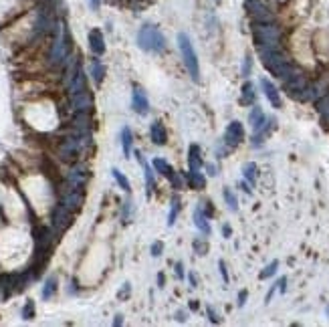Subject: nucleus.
Segmentation results:
<instances>
[{
	"mask_svg": "<svg viewBox=\"0 0 329 327\" xmlns=\"http://www.w3.org/2000/svg\"><path fill=\"white\" fill-rule=\"evenodd\" d=\"M255 40L259 51L281 49V31L275 25H257L255 27Z\"/></svg>",
	"mask_w": 329,
	"mask_h": 327,
	"instance_id": "nucleus-5",
	"label": "nucleus"
},
{
	"mask_svg": "<svg viewBox=\"0 0 329 327\" xmlns=\"http://www.w3.org/2000/svg\"><path fill=\"white\" fill-rule=\"evenodd\" d=\"M23 317H25V319H33L34 317V303L31 301V299H29V301H27V305L23 307Z\"/></svg>",
	"mask_w": 329,
	"mask_h": 327,
	"instance_id": "nucleus-31",
	"label": "nucleus"
},
{
	"mask_svg": "<svg viewBox=\"0 0 329 327\" xmlns=\"http://www.w3.org/2000/svg\"><path fill=\"white\" fill-rule=\"evenodd\" d=\"M238 186H240V188H242V190H244L246 194H253V186H251V184H249V182H246L244 178L240 180V184H238Z\"/></svg>",
	"mask_w": 329,
	"mask_h": 327,
	"instance_id": "nucleus-40",
	"label": "nucleus"
},
{
	"mask_svg": "<svg viewBox=\"0 0 329 327\" xmlns=\"http://www.w3.org/2000/svg\"><path fill=\"white\" fill-rule=\"evenodd\" d=\"M261 59H263L264 69L275 75L277 79H285L289 75V71L293 69V61L283 53V49H269V51H259Z\"/></svg>",
	"mask_w": 329,
	"mask_h": 327,
	"instance_id": "nucleus-1",
	"label": "nucleus"
},
{
	"mask_svg": "<svg viewBox=\"0 0 329 327\" xmlns=\"http://www.w3.org/2000/svg\"><path fill=\"white\" fill-rule=\"evenodd\" d=\"M186 184H188V188L190 190H204L206 188V176L200 172V170H188L186 172Z\"/></svg>",
	"mask_w": 329,
	"mask_h": 327,
	"instance_id": "nucleus-12",
	"label": "nucleus"
},
{
	"mask_svg": "<svg viewBox=\"0 0 329 327\" xmlns=\"http://www.w3.org/2000/svg\"><path fill=\"white\" fill-rule=\"evenodd\" d=\"M192 249H194V253H196L198 257H204V255H208V240H206V236H196L194 240H192Z\"/></svg>",
	"mask_w": 329,
	"mask_h": 327,
	"instance_id": "nucleus-22",
	"label": "nucleus"
},
{
	"mask_svg": "<svg viewBox=\"0 0 329 327\" xmlns=\"http://www.w3.org/2000/svg\"><path fill=\"white\" fill-rule=\"evenodd\" d=\"M89 49L101 57L103 53H105V40H103V34L99 33V31H91L89 33Z\"/></svg>",
	"mask_w": 329,
	"mask_h": 327,
	"instance_id": "nucleus-17",
	"label": "nucleus"
},
{
	"mask_svg": "<svg viewBox=\"0 0 329 327\" xmlns=\"http://www.w3.org/2000/svg\"><path fill=\"white\" fill-rule=\"evenodd\" d=\"M242 178L255 188V184H257V180H259V166L255 162H246L242 166Z\"/></svg>",
	"mask_w": 329,
	"mask_h": 327,
	"instance_id": "nucleus-18",
	"label": "nucleus"
},
{
	"mask_svg": "<svg viewBox=\"0 0 329 327\" xmlns=\"http://www.w3.org/2000/svg\"><path fill=\"white\" fill-rule=\"evenodd\" d=\"M251 71H253V57L246 55L242 61V77H251Z\"/></svg>",
	"mask_w": 329,
	"mask_h": 327,
	"instance_id": "nucleus-30",
	"label": "nucleus"
},
{
	"mask_svg": "<svg viewBox=\"0 0 329 327\" xmlns=\"http://www.w3.org/2000/svg\"><path fill=\"white\" fill-rule=\"evenodd\" d=\"M176 321H180V323H184L186 321V311H176Z\"/></svg>",
	"mask_w": 329,
	"mask_h": 327,
	"instance_id": "nucleus-42",
	"label": "nucleus"
},
{
	"mask_svg": "<svg viewBox=\"0 0 329 327\" xmlns=\"http://www.w3.org/2000/svg\"><path fill=\"white\" fill-rule=\"evenodd\" d=\"M261 89H263L264 97L269 99V103H271L275 109H281L283 101H281V93H279V89L275 87V83L269 81L266 77H263V79H261Z\"/></svg>",
	"mask_w": 329,
	"mask_h": 327,
	"instance_id": "nucleus-9",
	"label": "nucleus"
},
{
	"mask_svg": "<svg viewBox=\"0 0 329 327\" xmlns=\"http://www.w3.org/2000/svg\"><path fill=\"white\" fill-rule=\"evenodd\" d=\"M277 285H279V293H285L287 291V277H281L277 281Z\"/></svg>",
	"mask_w": 329,
	"mask_h": 327,
	"instance_id": "nucleus-41",
	"label": "nucleus"
},
{
	"mask_svg": "<svg viewBox=\"0 0 329 327\" xmlns=\"http://www.w3.org/2000/svg\"><path fill=\"white\" fill-rule=\"evenodd\" d=\"M124 323V315H115V319H113V325H121Z\"/></svg>",
	"mask_w": 329,
	"mask_h": 327,
	"instance_id": "nucleus-46",
	"label": "nucleus"
},
{
	"mask_svg": "<svg viewBox=\"0 0 329 327\" xmlns=\"http://www.w3.org/2000/svg\"><path fill=\"white\" fill-rule=\"evenodd\" d=\"M204 168V158H202V150L198 144H190L188 148V170H202Z\"/></svg>",
	"mask_w": 329,
	"mask_h": 327,
	"instance_id": "nucleus-14",
	"label": "nucleus"
},
{
	"mask_svg": "<svg viewBox=\"0 0 329 327\" xmlns=\"http://www.w3.org/2000/svg\"><path fill=\"white\" fill-rule=\"evenodd\" d=\"M178 47H180V55H182V61H184V67L190 75V79L198 83L200 81V63H198V55L194 51V45L190 40V36L186 33L178 34Z\"/></svg>",
	"mask_w": 329,
	"mask_h": 327,
	"instance_id": "nucleus-3",
	"label": "nucleus"
},
{
	"mask_svg": "<svg viewBox=\"0 0 329 327\" xmlns=\"http://www.w3.org/2000/svg\"><path fill=\"white\" fill-rule=\"evenodd\" d=\"M188 281H190V287H198V281L194 273H188Z\"/></svg>",
	"mask_w": 329,
	"mask_h": 327,
	"instance_id": "nucleus-44",
	"label": "nucleus"
},
{
	"mask_svg": "<svg viewBox=\"0 0 329 327\" xmlns=\"http://www.w3.org/2000/svg\"><path fill=\"white\" fill-rule=\"evenodd\" d=\"M277 269H279V261L275 259V261H271L269 264H266V267H264L263 271H261V275H259V277H261L263 281H264V279H271V277H275Z\"/></svg>",
	"mask_w": 329,
	"mask_h": 327,
	"instance_id": "nucleus-26",
	"label": "nucleus"
},
{
	"mask_svg": "<svg viewBox=\"0 0 329 327\" xmlns=\"http://www.w3.org/2000/svg\"><path fill=\"white\" fill-rule=\"evenodd\" d=\"M180 196L174 194L172 196V202H170V212H168V227H174L176 220H178V214H180Z\"/></svg>",
	"mask_w": 329,
	"mask_h": 327,
	"instance_id": "nucleus-19",
	"label": "nucleus"
},
{
	"mask_svg": "<svg viewBox=\"0 0 329 327\" xmlns=\"http://www.w3.org/2000/svg\"><path fill=\"white\" fill-rule=\"evenodd\" d=\"M327 315H329V307H327Z\"/></svg>",
	"mask_w": 329,
	"mask_h": 327,
	"instance_id": "nucleus-49",
	"label": "nucleus"
},
{
	"mask_svg": "<svg viewBox=\"0 0 329 327\" xmlns=\"http://www.w3.org/2000/svg\"><path fill=\"white\" fill-rule=\"evenodd\" d=\"M222 198H224V202H227V206H229L231 212H236V210H238V198H236V194L232 192L231 188H224V190H222Z\"/></svg>",
	"mask_w": 329,
	"mask_h": 327,
	"instance_id": "nucleus-23",
	"label": "nucleus"
},
{
	"mask_svg": "<svg viewBox=\"0 0 329 327\" xmlns=\"http://www.w3.org/2000/svg\"><path fill=\"white\" fill-rule=\"evenodd\" d=\"M266 124V115H264L263 107L261 105H253L251 113H249V126L253 131H259Z\"/></svg>",
	"mask_w": 329,
	"mask_h": 327,
	"instance_id": "nucleus-13",
	"label": "nucleus"
},
{
	"mask_svg": "<svg viewBox=\"0 0 329 327\" xmlns=\"http://www.w3.org/2000/svg\"><path fill=\"white\" fill-rule=\"evenodd\" d=\"M255 101H257V87H255V83H253V81H244V85H242V89H240L238 103L244 105V107H253Z\"/></svg>",
	"mask_w": 329,
	"mask_h": 327,
	"instance_id": "nucleus-11",
	"label": "nucleus"
},
{
	"mask_svg": "<svg viewBox=\"0 0 329 327\" xmlns=\"http://www.w3.org/2000/svg\"><path fill=\"white\" fill-rule=\"evenodd\" d=\"M91 6H93V8H99V0H91Z\"/></svg>",
	"mask_w": 329,
	"mask_h": 327,
	"instance_id": "nucleus-48",
	"label": "nucleus"
},
{
	"mask_svg": "<svg viewBox=\"0 0 329 327\" xmlns=\"http://www.w3.org/2000/svg\"><path fill=\"white\" fill-rule=\"evenodd\" d=\"M132 107L137 115H148L150 113V99L146 95V91L141 87H133L132 93Z\"/></svg>",
	"mask_w": 329,
	"mask_h": 327,
	"instance_id": "nucleus-8",
	"label": "nucleus"
},
{
	"mask_svg": "<svg viewBox=\"0 0 329 327\" xmlns=\"http://www.w3.org/2000/svg\"><path fill=\"white\" fill-rule=\"evenodd\" d=\"M150 253H152V257H162V253H164V242H162V240H156V242L152 244Z\"/></svg>",
	"mask_w": 329,
	"mask_h": 327,
	"instance_id": "nucleus-33",
	"label": "nucleus"
},
{
	"mask_svg": "<svg viewBox=\"0 0 329 327\" xmlns=\"http://www.w3.org/2000/svg\"><path fill=\"white\" fill-rule=\"evenodd\" d=\"M198 208H200L208 218H212V216H214V206H212V202H210L208 198H206V200H202V202L198 204Z\"/></svg>",
	"mask_w": 329,
	"mask_h": 327,
	"instance_id": "nucleus-28",
	"label": "nucleus"
},
{
	"mask_svg": "<svg viewBox=\"0 0 329 327\" xmlns=\"http://www.w3.org/2000/svg\"><path fill=\"white\" fill-rule=\"evenodd\" d=\"M55 293H57V279H55V277H49V279L45 281V285H43L40 297H43V301H49Z\"/></svg>",
	"mask_w": 329,
	"mask_h": 327,
	"instance_id": "nucleus-21",
	"label": "nucleus"
},
{
	"mask_svg": "<svg viewBox=\"0 0 329 327\" xmlns=\"http://www.w3.org/2000/svg\"><path fill=\"white\" fill-rule=\"evenodd\" d=\"M198 307H200V305H198V301H190V309H192V311H196Z\"/></svg>",
	"mask_w": 329,
	"mask_h": 327,
	"instance_id": "nucleus-47",
	"label": "nucleus"
},
{
	"mask_svg": "<svg viewBox=\"0 0 329 327\" xmlns=\"http://www.w3.org/2000/svg\"><path fill=\"white\" fill-rule=\"evenodd\" d=\"M281 83H283V89H285V93L289 97H293L295 101H301V95L305 93V89L309 87L311 81H309L307 73L295 65L289 71V75L285 79H281Z\"/></svg>",
	"mask_w": 329,
	"mask_h": 327,
	"instance_id": "nucleus-4",
	"label": "nucleus"
},
{
	"mask_svg": "<svg viewBox=\"0 0 329 327\" xmlns=\"http://www.w3.org/2000/svg\"><path fill=\"white\" fill-rule=\"evenodd\" d=\"M137 47L148 51V53H164L166 36L154 25H143L137 33Z\"/></svg>",
	"mask_w": 329,
	"mask_h": 327,
	"instance_id": "nucleus-2",
	"label": "nucleus"
},
{
	"mask_svg": "<svg viewBox=\"0 0 329 327\" xmlns=\"http://www.w3.org/2000/svg\"><path fill=\"white\" fill-rule=\"evenodd\" d=\"M222 141L229 146V148H238L242 141H244V128H242V124L238 121V119H234L231 121L229 126H227V130L222 133Z\"/></svg>",
	"mask_w": 329,
	"mask_h": 327,
	"instance_id": "nucleus-6",
	"label": "nucleus"
},
{
	"mask_svg": "<svg viewBox=\"0 0 329 327\" xmlns=\"http://www.w3.org/2000/svg\"><path fill=\"white\" fill-rule=\"evenodd\" d=\"M214 2H220V0H214Z\"/></svg>",
	"mask_w": 329,
	"mask_h": 327,
	"instance_id": "nucleus-50",
	"label": "nucleus"
},
{
	"mask_svg": "<svg viewBox=\"0 0 329 327\" xmlns=\"http://www.w3.org/2000/svg\"><path fill=\"white\" fill-rule=\"evenodd\" d=\"M111 174H113L115 182L119 184V188H121L124 192H132V184H130V180H128V178H126V176H124V174H121L117 168H113V170H111Z\"/></svg>",
	"mask_w": 329,
	"mask_h": 327,
	"instance_id": "nucleus-24",
	"label": "nucleus"
},
{
	"mask_svg": "<svg viewBox=\"0 0 329 327\" xmlns=\"http://www.w3.org/2000/svg\"><path fill=\"white\" fill-rule=\"evenodd\" d=\"M150 137H152V144L154 146H166L168 144V130L164 128V124L160 119H154L152 126H150Z\"/></svg>",
	"mask_w": 329,
	"mask_h": 327,
	"instance_id": "nucleus-10",
	"label": "nucleus"
},
{
	"mask_svg": "<svg viewBox=\"0 0 329 327\" xmlns=\"http://www.w3.org/2000/svg\"><path fill=\"white\" fill-rule=\"evenodd\" d=\"M130 293H132V285H130V283H124V287L119 289L117 297H119V299H128V297H130Z\"/></svg>",
	"mask_w": 329,
	"mask_h": 327,
	"instance_id": "nucleus-37",
	"label": "nucleus"
},
{
	"mask_svg": "<svg viewBox=\"0 0 329 327\" xmlns=\"http://www.w3.org/2000/svg\"><path fill=\"white\" fill-rule=\"evenodd\" d=\"M279 291V285L275 283V285H271V289H269V293H266V297H264V303H271V299H273V295Z\"/></svg>",
	"mask_w": 329,
	"mask_h": 327,
	"instance_id": "nucleus-39",
	"label": "nucleus"
},
{
	"mask_svg": "<svg viewBox=\"0 0 329 327\" xmlns=\"http://www.w3.org/2000/svg\"><path fill=\"white\" fill-rule=\"evenodd\" d=\"M204 170H206V176H210V178H216V176H218V168H216V163L204 162Z\"/></svg>",
	"mask_w": 329,
	"mask_h": 327,
	"instance_id": "nucleus-34",
	"label": "nucleus"
},
{
	"mask_svg": "<svg viewBox=\"0 0 329 327\" xmlns=\"http://www.w3.org/2000/svg\"><path fill=\"white\" fill-rule=\"evenodd\" d=\"M91 75H93V81H95L97 85L103 81V77H105V67L101 65L97 59L91 61Z\"/></svg>",
	"mask_w": 329,
	"mask_h": 327,
	"instance_id": "nucleus-25",
	"label": "nucleus"
},
{
	"mask_svg": "<svg viewBox=\"0 0 329 327\" xmlns=\"http://www.w3.org/2000/svg\"><path fill=\"white\" fill-rule=\"evenodd\" d=\"M246 299H249V291H246V289H242V291L238 293V301H236V305H238V307H244V305H246Z\"/></svg>",
	"mask_w": 329,
	"mask_h": 327,
	"instance_id": "nucleus-38",
	"label": "nucleus"
},
{
	"mask_svg": "<svg viewBox=\"0 0 329 327\" xmlns=\"http://www.w3.org/2000/svg\"><path fill=\"white\" fill-rule=\"evenodd\" d=\"M164 283H166V277H164V273H158V287L162 289L164 287Z\"/></svg>",
	"mask_w": 329,
	"mask_h": 327,
	"instance_id": "nucleus-45",
	"label": "nucleus"
},
{
	"mask_svg": "<svg viewBox=\"0 0 329 327\" xmlns=\"http://www.w3.org/2000/svg\"><path fill=\"white\" fill-rule=\"evenodd\" d=\"M152 166H154V170H156L160 176H164L166 180H172V178L176 176V170L172 168V163L166 162L164 158H154Z\"/></svg>",
	"mask_w": 329,
	"mask_h": 327,
	"instance_id": "nucleus-16",
	"label": "nucleus"
},
{
	"mask_svg": "<svg viewBox=\"0 0 329 327\" xmlns=\"http://www.w3.org/2000/svg\"><path fill=\"white\" fill-rule=\"evenodd\" d=\"M132 212H133V204L130 202V200H126V202H124V208H121V218L128 222V220H130V216H132Z\"/></svg>",
	"mask_w": 329,
	"mask_h": 327,
	"instance_id": "nucleus-32",
	"label": "nucleus"
},
{
	"mask_svg": "<svg viewBox=\"0 0 329 327\" xmlns=\"http://www.w3.org/2000/svg\"><path fill=\"white\" fill-rule=\"evenodd\" d=\"M206 315H208V319H210V323H220L222 321V317L216 313V309L214 307H210V305H206Z\"/></svg>",
	"mask_w": 329,
	"mask_h": 327,
	"instance_id": "nucleus-29",
	"label": "nucleus"
},
{
	"mask_svg": "<svg viewBox=\"0 0 329 327\" xmlns=\"http://www.w3.org/2000/svg\"><path fill=\"white\" fill-rule=\"evenodd\" d=\"M231 152H232V148H229V146H227L222 139H220V141L214 146V154H216V158H227Z\"/></svg>",
	"mask_w": 329,
	"mask_h": 327,
	"instance_id": "nucleus-27",
	"label": "nucleus"
},
{
	"mask_svg": "<svg viewBox=\"0 0 329 327\" xmlns=\"http://www.w3.org/2000/svg\"><path fill=\"white\" fill-rule=\"evenodd\" d=\"M73 222V210H69L65 204H59L53 212V229L57 232H65Z\"/></svg>",
	"mask_w": 329,
	"mask_h": 327,
	"instance_id": "nucleus-7",
	"label": "nucleus"
},
{
	"mask_svg": "<svg viewBox=\"0 0 329 327\" xmlns=\"http://www.w3.org/2000/svg\"><path fill=\"white\" fill-rule=\"evenodd\" d=\"M121 148H124V156L126 158H130V154H132V144H133V133L132 130L128 128V126H124V130H121Z\"/></svg>",
	"mask_w": 329,
	"mask_h": 327,
	"instance_id": "nucleus-20",
	"label": "nucleus"
},
{
	"mask_svg": "<svg viewBox=\"0 0 329 327\" xmlns=\"http://www.w3.org/2000/svg\"><path fill=\"white\" fill-rule=\"evenodd\" d=\"M174 271H176V277L180 279V281H184L186 279V273H184V262L178 261L176 264H174Z\"/></svg>",
	"mask_w": 329,
	"mask_h": 327,
	"instance_id": "nucleus-35",
	"label": "nucleus"
},
{
	"mask_svg": "<svg viewBox=\"0 0 329 327\" xmlns=\"http://www.w3.org/2000/svg\"><path fill=\"white\" fill-rule=\"evenodd\" d=\"M194 227L198 229V232L202 234V236H210L212 234V227H210V218L200 210L196 206V210H194Z\"/></svg>",
	"mask_w": 329,
	"mask_h": 327,
	"instance_id": "nucleus-15",
	"label": "nucleus"
},
{
	"mask_svg": "<svg viewBox=\"0 0 329 327\" xmlns=\"http://www.w3.org/2000/svg\"><path fill=\"white\" fill-rule=\"evenodd\" d=\"M222 234H224V238H231L232 236V229L229 224H222Z\"/></svg>",
	"mask_w": 329,
	"mask_h": 327,
	"instance_id": "nucleus-43",
	"label": "nucleus"
},
{
	"mask_svg": "<svg viewBox=\"0 0 329 327\" xmlns=\"http://www.w3.org/2000/svg\"><path fill=\"white\" fill-rule=\"evenodd\" d=\"M218 271H220V275H222V281H224V283H229L231 279H229V271H227V262L222 261V259L218 261Z\"/></svg>",
	"mask_w": 329,
	"mask_h": 327,
	"instance_id": "nucleus-36",
	"label": "nucleus"
}]
</instances>
